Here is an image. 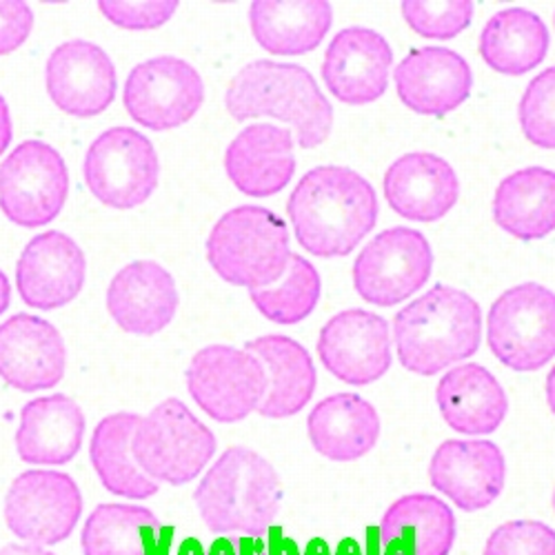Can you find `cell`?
Returning a JSON list of instances; mask_svg holds the SVG:
<instances>
[{"label": "cell", "instance_id": "30", "mask_svg": "<svg viewBox=\"0 0 555 555\" xmlns=\"http://www.w3.org/2000/svg\"><path fill=\"white\" fill-rule=\"evenodd\" d=\"M138 425H141V415L135 413L120 411L107 415L91 434L89 457L91 467L109 493L127 500H150L158 493L160 485L135 462L131 440Z\"/></svg>", "mask_w": 555, "mask_h": 555}, {"label": "cell", "instance_id": "48", "mask_svg": "<svg viewBox=\"0 0 555 555\" xmlns=\"http://www.w3.org/2000/svg\"><path fill=\"white\" fill-rule=\"evenodd\" d=\"M302 555H334V548H332V544L325 538H311L305 544Z\"/></svg>", "mask_w": 555, "mask_h": 555}, {"label": "cell", "instance_id": "26", "mask_svg": "<svg viewBox=\"0 0 555 555\" xmlns=\"http://www.w3.org/2000/svg\"><path fill=\"white\" fill-rule=\"evenodd\" d=\"M311 447L327 460L353 462L380 440V415L356 393H334L320 400L307 418Z\"/></svg>", "mask_w": 555, "mask_h": 555}, {"label": "cell", "instance_id": "9", "mask_svg": "<svg viewBox=\"0 0 555 555\" xmlns=\"http://www.w3.org/2000/svg\"><path fill=\"white\" fill-rule=\"evenodd\" d=\"M69 198V169L56 147L25 141L0 163V211L14 224H50Z\"/></svg>", "mask_w": 555, "mask_h": 555}, {"label": "cell", "instance_id": "4", "mask_svg": "<svg viewBox=\"0 0 555 555\" xmlns=\"http://www.w3.org/2000/svg\"><path fill=\"white\" fill-rule=\"evenodd\" d=\"M211 533L262 535L283 504V482L271 462L247 447H229L194 491Z\"/></svg>", "mask_w": 555, "mask_h": 555}, {"label": "cell", "instance_id": "19", "mask_svg": "<svg viewBox=\"0 0 555 555\" xmlns=\"http://www.w3.org/2000/svg\"><path fill=\"white\" fill-rule=\"evenodd\" d=\"M506 480V462L489 440H447L429 462V482L467 514L491 506Z\"/></svg>", "mask_w": 555, "mask_h": 555}, {"label": "cell", "instance_id": "47", "mask_svg": "<svg viewBox=\"0 0 555 555\" xmlns=\"http://www.w3.org/2000/svg\"><path fill=\"white\" fill-rule=\"evenodd\" d=\"M173 555H207L205 544L198 538H184L176 548Z\"/></svg>", "mask_w": 555, "mask_h": 555}, {"label": "cell", "instance_id": "33", "mask_svg": "<svg viewBox=\"0 0 555 555\" xmlns=\"http://www.w3.org/2000/svg\"><path fill=\"white\" fill-rule=\"evenodd\" d=\"M383 535H402L421 555H449L455 542V516L447 502L429 493L398 498L380 522Z\"/></svg>", "mask_w": 555, "mask_h": 555}, {"label": "cell", "instance_id": "15", "mask_svg": "<svg viewBox=\"0 0 555 555\" xmlns=\"http://www.w3.org/2000/svg\"><path fill=\"white\" fill-rule=\"evenodd\" d=\"M52 103L67 116H101L118 94L116 67L96 42L67 40L52 52L44 67Z\"/></svg>", "mask_w": 555, "mask_h": 555}, {"label": "cell", "instance_id": "21", "mask_svg": "<svg viewBox=\"0 0 555 555\" xmlns=\"http://www.w3.org/2000/svg\"><path fill=\"white\" fill-rule=\"evenodd\" d=\"M296 141L285 127L256 122L245 127L224 152V171L249 198L281 194L296 173Z\"/></svg>", "mask_w": 555, "mask_h": 555}, {"label": "cell", "instance_id": "31", "mask_svg": "<svg viewBox=\"0 0 555 555\" xmlns=\"http://www.w3.org/2000/svg\"><path fill=\"white\" fill-rule=\"evenodd\" d=\"M548 52L544 21L525 8H508L487 21L480 34L482 61L502 76L533 72Z\"/></svg>", "mask_w": 555, "mask_h": 555}, {"label": "cell", "instance_id": "1", "mask_svg": "<svg viewBox=\"0 0 555 555\" xmlns=\"http://www.w3.org/2000/svg\"><path fill=\"white\" fill-rule=\"evenodd\" d=\"M378 196L364 176L343 165L307 171L287 203L294 236L307 254H351L378 222Z\"/></svg>", "mask_w": 555, "mask_h": 555}, {"label": "cell", "instance_id": "42", "mask_svg": "<svg viewBox=\"0 0 555 555\" xmlns=\"http://www.w3.org/2000/svg\"><path fill=\"white\" fill-rule=\"evenodd\" d=\"M383 555H421L418 546L402 535H383Z\"/></svg>", "mask_w": 555, "mask_h": 555}, {"label": "cell", "instance_id": "25", "mask_svg": "<svg viewBox=\"0 0 555 555\" xmlns=\"http://www.w3.org/2000/svg\"><path fill=\"white\" fill-rule=\"evenodd\" d=\"M436 400L449 429L465 436L498 431L508 411L500 380L478 362L449 369L438 383Z\"/></svg>", "mask_w": 555, "mask_h": 555}, {"label": "cell", "instance_id": "12", "mask_svg": "<svg viewBox=\"0 0 555 555\" xmlns=\"http://www.w3.org/2000/svg\"><path fill=\"white\" fill-rule=\"evenodd\" d=\"M122 103L127 114L141 127L171 131L201 112L205 82L188 61L156 56L131 69L122 89Z\"/></svg>", "mask_w": 555, "mask_h": 555}, {"label": "cell", "instance_id": "39", "mask_svg": "<svg viewBox=\"0 0 555 555\" xmlns=\"http://www.w3.org/2000/svg\"><path fill=\"white\" fill-rule=\"evenodd\" d=\"M34 31V10L21 0L0 3V56L21 50Z\"/></svg>", "mask_w": 555, "mask_h": 555}, {"label": "cell", "instance_id": "6", "mask_svg": "<svg viewBox=\"0 0 555 555\" xmlns=\"http://www.w3.org/2000/svg\"><path fill=\"white\" fill-rule=\"evenodd\" d=\"M131 447L135 462L152 480L182 487L211 462L216 436L182 400L167 398L141 418Z\"/></svg>", "mask_w": 555, "mask_h": 555}, {"label": "cell", "instance_id": "16", "mask_svg": "<svg viewBox=\"0 0 555 555\" xmlns=\"http://www.w3.org/2000/svg\"><path fill=\"white\" fill-rule=\"evenodd\" d=\"M67 369V347L50 320L16 313L0 325V378L23 393L54 389Z\"/></svg>", "mask_w": 555, "mask_h": 555}, {"label": "cell", "instance_id": "44", "mask_svg": "<svg viewBox=\"0 0 555 555\" xmlns=\"http://www.w3.org/2000/svg\"><path fill=\"white\" fill-rule=\"evenodd\" d=\"M0 555H56L38 544H8L0 548Z\"/></svg>", "mask_w": 555, "mask_h": 555}, {"label": "cell", "instance_id": "28", "mask_svg": "<svg viewBox=\"0 0 555 555\" xmlns=\"http://www.w3.org/2000/svg\"><path fill=\"white\" fill-rule=\"evenodd\" d=\"M256 42L271 56H302L320 48L334 23V10L325 0H256L249 8Z\"/></svg>", "mask_w": 555, "mask_h": 555}, {"label": "cell", "instance_id": "46", "mask_svg": "<svg viewBox=\"0 0 555 555\" xmlns=\"http://www.w3.org/2000/svg\"><path fill=\"white\" fill-rule=\"evenodd\" d=\"M207 555H238V542H234L231 538H216L209 544Z\"/></svg>", "mask_w": 555, "mask_h": 555}, {"label": "cell", "instance_id": "13", "mask_svg": "<svg viewBox=\"0 0 555 555\" xmlns=\"http://www.w3.org/2000/svg\"><path fill=\"white\" fill-rule=\"evenodd\" d=\"M80 516V489L63 472H25L5 495V525L27 544L48 546L67 540Z\"/></svg>", "mask_w": 555, "mask_h": 555}, {"label": "cell", "instance_id": "7", "mask_svg": "<svg viewBox=\"0 0 555 555\" xmlns=\"http://www.w3.org/2000/svg\"><path fill=\"white\" fill-rule=\"evenodd\" d=\"M487 345L512 372L531 374L555 358V292L522 283L502 292L487 315Z\"/></svg>", "mask_w": 555, "mask_h": 555}, {"label": "cell", "instance_id": "5", "mask_svg": "<svg viewBox=\"0 0 555 555\" xmlns=\"http://www.w3.org/2000/svg\"><path fill=\"white\" fill-rule=\"evenodd\" d=\"M207 260L229 285L249 292L269 287L281 281L289 267V229L267 207H236L214 224L207 238Z\"/></svg>", "mask_w": 555, "mask_h": 555}, {"label": "cell", "instance_id": "52", "mask_svg": "<svg viewBox=\"0 0 555 555\" xmlns=\"http://www.w3.org/2000/svg\"><path fill=\"white\" fill-rule=\"evenodd\" d=\"M553 512H555V489H553Z\"/></svg>", "mask_w": 555, "mask_h": 555}, {"label": "cell", "instance_id": "23", "mask_svg": "<svg viewBox=\"0 0 555 555\" xmlns=\"http://www.w3.org/2000/svg\"><path fill=\"white\" fill-rule=\"evenodd\" d=\"M383 190L389 207L400 218L436 222L455 207L460 180L449 160L429 152H413L387 169Z\"/></svg>", "mask_w": 555, "mask_h": 555}, {"label": "cell", "instance_id": "32", "mask_svg": "<svg viewBox=\"0 0 555 555\" xmlns=\"http://www.w3.org/2000/svg\"><path fill=\"white\" fill-rule=\"evenodd\" d=\"M158 520L141 504H101L82 527L85 555H147Z\"/></svg>", "mask_w": 555, "mask_h": 555}, {"label": "cell", "instance_id": "2", "mask_svg": "<svg viewBox=\"0 0 555 555\" xmlns=\"http://www.w3.org/2000/svg\"><path fill=\"white\" fill-rule=\"evenodd\" d=\"M393 343L406 372L431 378L480 349L482 309L467 292L436 285L398 311Z\"/></svg>", "mask_w": 555, "mask_h": 555}, {"label": "cell", "instance_id": "34", "mask_svg": "<svg viewBox=\"0 0 555 555\" xmlns=\"http://www.w3.org/2000/svg\"><path fill=\"white\" fill-rule=\"evenodd\" d=\"M322 294V281L315 267L300 254H292L281 281L249 292L254 307L275 325H298L313 313Z\"/></svg>", "mask_w": 555, "mask_h": 555}, {"label": "cell", "instance_id": "50", "mask_svg": "<svg viewBox=\"0 0 555 555\" xmlns=\"http://www.w3.org/2000/svg\"><path fill=\"white\" fill-rule=\"evenodd\" d=\"M10 300H12V285H10V281H8L5 271L0 269V315H3V313L8 311Z\"/></svg>", "mask_w": 555, "mask_h": 555}, {"label": "cell", "instance_id": "22", "mask_svg": "<svg viewBox=\"0 0 555 555\" xmlns=\"http://www.w3.org/2000/svg\"><path fill=\"white\" fill-rule=\"evenodd\" d=\"M396 91L406 109L421 116H447L472 94V67L449 48L411 52L396 67Z\"/></svg>", "mask_w": 555, "mask_h": 555}, {"label": "cell", "instance_id": "38", "mask_svg": "<svg viewBox=\"0 0 555 555\" xmlns=\"http://www.w3.org/2000/svg\"><path fill=\"white\" fill-rule=\"evenodd\" d=\"M178 0H147V3H129V0H101L99 12L116 27L143 31L158 29L178 12Z\"/></svg>", "mask_w": 555, "mask_h": 555}, {"label": "cell", "instance_id": "29", "mask_svg": "<svg viewBox=\"0 0 555 555\" xmlns=\"http://www.w3.org/2000/svg\"><path fill=\"white\" fill-rule=\"evenodd\" d=\"M495 224L518 241H540L555 231V171L525 167L506 176L493 196Z\"/></svg>", "mask_w": 555, "mask_h": 555}, {"label": "cell", "instance_id": "17", "mask_svg": "<svg viewBox=\"0 0 555 555\" xmlns=\"http://www.w3.org/2000/svg\"><path fill=\"white\" fill-rule=\"evenodd\" d=\"M393 65L387 38L366 27H347L330 42L322 80L345 105H369L385 96Z\"/></svg>", "mask_w": 555, "mask_h": 555}, {"label": "cell", "instance_id": "14", "mask_svg": "<svg viewBox=\"0 0 555 555\" xmlns=\"http://www.w3.org/2000/svg\"><path fill=\"white\" fill-rule=\"evenodd\" d=\"M391 327L376 311L336 313L318 336V358L338 380L364 387L380 380L393 362Z\"/></svg>", "mask_w": 555, "mask_h": 555}, {"label": "cell", "instance_id": "40", "mask_svg": "<svg viewBox=\"0 0 555 555\" xmlns=\"http://www.w3.org/2000/svg\"><path fill=\"white\" fill-rule=\"evenodd\" d=\"M264 555H302L296 538L287 535L283 527L271 525L264 531Z\"/></svg>", "mask_w": 555, "mask_h": 555}, {"label": "cell", "instance_id": "36", "mask_svg": "<svg viewBox=\"0 0 555 555\" xmlns=\"http://www.w3.org/2000/svg\"><path fill=\"white\" fill-rule=\"evenodd\" d=\"M518 118L531 145L555 150V65L529 82L520 101Z\"/></svg>", "mask_w": 555, "mask_h": 555}, {"label": "cell", "instance_id": "18", "mask_svg": "<svg viewBox=\"0 0 555 555\" xmlns=\"http://www.w3.org/2000/svg\"><path fill=\"white\" fill-rule=\"evenodd\" d=\"M87 258L63 231L34 236L16 262V289L27 307L52 311L67 307L85 287Z\"/></svg>", "mask_w": 555, "mask_h": 555}, {"label": "cell", "instance_id": "43", "mask_svg": "<svg viewBox=\"0 0 555 555\" xmlns=\"http://www.w3.org/2000/svg\"><path fill=\"white\" fill-rule=\"evenodd\" d=\"M383 529L380 525H366L364 527V540H362V551L364 555H383Z\"/></svg>", "mask_w": 555, "mask_h": 555}, {"label": "cell", "instance_id": "27", "mask_svg": "<svg viewBox=\"0 0 555 555\" xmlns=\"http://www.w3.org/2000/svg\"><path fill=\"white\" fill-rule=\"evenodd\" d=\"M267 372V396L258 409L262 418L283 421L300 413L311 400L318 374L309 351L287 336H260L245 345Z\"/></svg>", "mask_w": 555, "mask_h": 555}, {"label": "cell", "instance_id": "49", "mask_svg": "<svg viewBox=\"0 0 555 555\" xmlns=\"http://www.w3.org/2000/svg\"><path fill=\"white\" fill-rule=\"evenodd\" d=\"M334 555H364V551H362V542H360L358 538L347 535V538H343V540L336 544Z\"/></svg>", "mask_w": 555, "mask_h": 555}, {"label": "cell", "instance_id": "24", "mask_svg": "<svg viewBox=\"0 0 555 555\" xmlns=\"http://www.w3.org/2000/svg\"><path fill=\"white\" fill-rule=\"evenodd\" d=\"M85 440V413L65 393L27 402L21 411L16 453L34 467H61L76 457Z\"/></svg>", "mask_w": 555, "mask_h": 555}, {"label": "cell", "instance_id": "8", "mask_svg": "<svg viewBox=\"0 0 555 555\" xmlns=\"http://www.w3.org/2000/svg\"><path fill=\"white\" fill-rule=\"evenodd\" d=\"M87 190L112 209L145 205L160 182V160L147 135L112 127L89 145L82 163Z\"/></svg>", "mask_w": 555, "mask_h": 555}, {"label": "cell", "instance_id": "51", "mask_svg": "<svg viewBox=\"0 0 555 555\" xmlns=\"http://www.w3.org/2000/svg\"><path fill=\"white\" fill-rule=\"evenodd\" d=\"M546 402H548L551 413L555 415V364H553V369H551L548 376H546Z\"/></svg>", "mask_w": 555, "mask_h": 555}, {"label": "cell", "instance_id": "37", "mask_svg": "<svg viewBox=\"0 0 555 555\" xmlns=\"http://www.w3.org/2000/svg\"><path fill=\"white\" fill-rule=\"evenodd\" d=\"M485 555H555V531L538 520L504 522L489 535Z\"/></svg>", "mask_w": 555, "mask_h": 555}, {"label": "cell", "instance_id": "35", "mask_svg": "<svg viewBox=\"0 0 555 555\" xmlns=\"http://www.w3.org/2000/svg\"><path fill=\"white\" fill-rule=\"evenodd\" d=\"M476 3L455 0V3H423V0H404L400 14L404 23L423 38L451 40L465 31L474 21Z\"/></svg>", "mask_w": 555, "mask_h": 555}, {"label": "cell", "instance_id": "10", "mask_svg": "<svg viewBox=\"0 0 555 555\" xmlns=\"http://www.w3.org/2000/svg\"><path fill=\"white\" fill-rule=\"evenodd\" d=\"M434 271V249L409 227L385 229L353 262L356 294L374 307H396L421 292Z\"/></svg>", "mask_w": 555, "mask_h": 555}, {"label": "cell", "instance_id": "41", "mask_svg": "<svg viewBox=\"0 0 555 555\" xmlns=\"http://www.w3.org/2000/svg\"><path fill=\"white\" fill-rule=\"evenodd\" d=\"M12 135H14V125H12V114L10 107L0 94V156L8 152V147L12 145Z\"/></svg>", "mask_w": 555, "mask_h": 555}, {"label": "cell", "instance_id": "3", "mask_svg": "<svg viewBox=\"0 0 555 555\" xmlns=\"http://www.w3.org/2000/svg\"><path fill=\"white\" fill-rule=\"evenodd\" d=\"M224 107L245 122L275 118L292 125L300 150H315L334 129V107L309 69L294 63L254 61L231 78Z\"/></svg>", "mask_w": 555, "mask_h": 555}, {"label": "cell", "instance_id": "45", "mask_svg": "<svg viewBox=\"0 0 555 555\" xmlns=\"http://www.w3.org/2000/svg\"><path fill=\"white\" fill-rule=\"evenodd\" d=\"M238 555H264L262 535H245L238 540Z\"/></svg>", "mask_w": 555, "mask_h": 555}, {"label": "cell", "instance_id": "53", "mask_svg": "<svg viewBox=\"0 0 555 555\" xmlns=\"http://www.w3.org/2000/svg\"><path fill=\"white\" fill-rule=\"evenodd\" d=\"M553 21H555V16H553Z\"/></svg>", "mask_w": 555, "mask_h": 555}, {"label": "cell", "instance_id": "20", "mask_svg": "<svg viewBox=\"0 0 555 555\" xmlns=\"http://www.w3.org/2000/svg\"><path fill=\"white\" fill-rule=\"evenodd\" d=\"M180 307L173 275L154 260H135L122 267L109 283L107 311L116 325L131 336H156L171 325Z\"/></svg>", "mask_w": 555, "mask_h": 555}, {"label": "cell", "instance_id": "11", "mask_svg": "<svg viewBox=\"0 0 555 555\" xmlns=\"http://www.w3.org/2000/svg\"><path fill=\"white\" fill-rule=\"evenodd\" d=\"M188 389L211 421L241 423L260 409L267 396V372L256 356L229 345L201 349L188 366Z\"/></svg>", "mask_w": 555, "mask_h": 555}]
</instances>
